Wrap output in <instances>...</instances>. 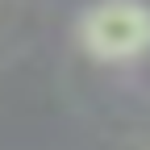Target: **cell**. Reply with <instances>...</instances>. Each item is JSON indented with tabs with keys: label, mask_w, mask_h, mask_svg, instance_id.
Masks as SVG:
<instances>
[{
	"label": "cell",
	"mask_w": 150,
	"mask_h": 150,
	"mask_svg": "<svg viewBox=\"0 0 150 150\" xmlns=\"http://www.w3.org/2000/svg\"><path fill=\"white\" fill-rule=\"evenodd\" d=\"M79 42L100 63H125L150 50V8L142 0H100L79 21Z\"/></svg>",
	"instance_id": "1"
}]
</instances>
